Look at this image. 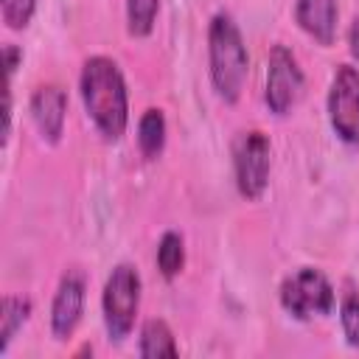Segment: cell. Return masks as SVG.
<instances>
[{"label": "cell", "mask_w": 359, "mask_h": 359, "mask_svg": "<svg viewBox=\"0 0 359 359\" xmlns=\"http://www.w3.org/2000/svg\"><path fill=\"white\" fill-rule=\"evenodd\" d=\"M65 112H67V93L59 84H42L34 90L31 118L48 143H59L65 132Z\"/></svg>", "instance_id": "obj_9"}, {"label": "cell", "mask_w": 359, "mask_h": 359, "mask_svg": "<svg viewBox=\"0 0 359 359\" xmlns=\"http://www.w3.org/2000/svg\"><path fill=\"white\" fill-rule=\"evenodd\" d=\"M140 356H177L180 348L174 342V334L165 320H149L140 328V342H137Z\"/></svg>", "instance_id": "obj_12"}, {"label": "cell", "mask_w": 359, "mask_h": 359, "mask_svg": "<svg viewBox=\"0 0 359 359\" xmlns=\"http://www.w3.org/2000/svg\"><path fill=\"white\" fill-rule=\"evenodd\" d=\"M3 56H6V76H8V81H11V76H14V70H17V62L22 59V50H20L17 45H6V48H3Z\"/></svg>", "instance_id": "obj_18"}, {"label": "cell", "mask_w": 359, "mask_h": 359, "mask_svg": "<svg viewBox=\"0 0 359 359\" xmlns=\"http://www.w3.org/2000/svg\"><path fill=\"white\" fill-rule=\"evenodd\" d=\"M137 306H140V275L132 264H118L109 272L104 283V294H101L104 325H107L109 339L121 342L129 337Z\"/></svg>", "instance_id": "obj_3"}, {"label": "cell", "mask_w": 359, "mask_h": 359, "mask_svg": "<svg viewBox=\"0 0 359 359\" xmlns=\"http://www.w3.org/2000/svg\"><path fill=\"white\" fill-rule=\"evenodd\" d=\"M160 11V0H126V28L132 36H149Z\"/></svg>", "instance_id": "obj_15"}, {"label": "cell", "mask_w": 359, "mask_h": 359, "mask_svg": "<svg viewBox=\"0 0 359 359\" xmlns=\"http://www.w3.org/2000/svg\"><path fill=\"white\" fill-rule=\"evenodd\" d=\"M34 8H36V0H0V14H3V22L14 31L25 28L34 17Z\"/></svg>", "instance_id": "obj_16"}, {"label": "cell", "mask_w": 359, "mask_h": 359, "mask_svg": "<svg viewBox=\"0 0 359 359\" xmlns=\"http://www.w3.org/2000/svg\"><path fill=\"white\" fill-rule=\"evenodd\" d=\"M303 93V70L286 45H272L266 59V104L275 115H286Z\"/></svg>", "instance_id": "obj_6"}, {"label": "cell", "mask_w": 359, "mask_h": 359, "mask_svg": "<svg viewBox=\"0 0 359 359\" xmlns=\"http://www.w3.org/2000/svg\"><path fill=\"white\" fill-rule=\"evenodd\" d=\"M294 20L311 39L331 45L337 36V0H297Z\"/></svg>", "instance_id": "obj_10"}, {"label": "cell", "mask_w": 359, "mask_h": 359, "mask_svg": "<svg viewBox=\"0 0 359 359\" xmlns=\"http://www.w3.org/2000/svg\"><path fill=\"white\" fill-rule=\"evenodd\" d=\"M182 264H185V241L180 233L168 230L163 233L160 238V247H157V266L163 272V278H177L182 272Z\"/></svg>", "instance_id": "obj_14"}, {"label": "cell", "mask_w": 359, "mask_h": 359, "mask_svg": "<svg viewBox=\"0 0 359 359\" xmlns=\"http://www.w3.org/2000/svg\"><path fill=\"white\" fill-rule=\"evenodd\" d=\"M79 87H81L87 115L93 118L95 129L107 140H118L129 123L126 81H123L118 65L107 56H90L81 67Z\"/></svg>", "instance_id": "obj_1"}, {"label": "cell", "mask_w": 359, "mask_h": 359, "mask_svg": "<svg viewBox=\"0 0 359 359\" xmlns=\"http://www.w3.org/2000/svg\"><path fill=\"white\" fill-rule=\"evenodd\" d=\"M137 146H140V154L146 160H154L163 154V146H165V118H163V109H146L140 115V123H137Z\"/></svg>", "instance_id": "obj_11"}, {"label": "cell", "mask_w": 359, "mask_h": 359, "mask_svg": "<svg viewBox=\"0 0 359 359\" xmlns=\"http://www.w3.org/2000/svg\"><path fill=\"white\" fill-rule=\"evenodd\" d=\"M328 118L334 132L345 143L359 146V70L351 65H339L334 73L328 93Z\"/></svg>", "instance_id": "obj_7"}, {"label": "cell", "mask_w": 359, "mask_h": 359, "mask_svg": "<svg viewBox=\"0 0 359 359\" xmlns=\"http://www.w3.org/2000/svg\"><path fill=\"white\" fill-rule=\"evenodd\" d=\"M339 320H342V331H345V339L359 348V297L356 294H348L339 306Z\"/></svg>", "instance_id": "obj_17"}, {"label": "cell", "mask_w": 359, "mask_h": 359, "mask_svg": "<svg viewBox=\"0 0 359 359\" xmlns=\"http://www.w3.org/2000/svg\"><path fill=\"white\" fill-rule=\"evenodd\" d=\"M31 314V300L22 294H6L0 303V353L8 351V342L22 328V323Z\"/></svg>", "instance_id": "obj_13"}, {"label": "cell", "mask_w": 359, "mask_h": 359, "mask_svg": "<svg viewBox=\"0 0 359 359\" xmlns=\"http://www.w3.org/2000/svg\"><path fill=\"white\" fill-rule=\"evenodd\" d=\"M233 165H236V185L244 199H258L269 182L272 168V143L264 132L252 129L244 132L236 140L233 149Z\"/></svg>", "instance_id": "obj_5"}, {"label": "cell", "mask_w": 359, "mask_h": 359, "mask_svg": "<svg viewBox=\"0 0 359 359\" xmlns=\"http://www.w3.org/2000/svg\"><path fill=\"white\" fill-rule=\"evenodd\" d=\"M334 286L320 269L311 266L297 269L280 283V306L297 320L328 314L334 309Z\"/></svg>", "instance_id": "obj_4"}, {"label": "cell", "mask_w": 359, "mask_h": 359, "mask_svg": "<svg viewBox=\"0 0 359 359\" xmlns=\"http://www.w3.org/2000/svg\"><path fill=\"white\" fill-rule=\"evenodd\" d=\"M81 309H84V278L81 272L73 269L59 280L50 306V331L56 339H67L76 331L81 320Z\"/></svg>", "instance_id": "obj_8"}, {"label": "cell", "mask_w": 359, "mask_h": 359, "mask_svg": "<svg viewBox=\"0 0 359 359\" xmlns=\"http://www.w3.org/2000/svg\"><path fill=\"white\" fill-rule=\"evenodd\" d=\"M348 48H351V53H353V59H359V17L351 22V28H348Z\"/></svg>", "instance_id": "obj_19"}, {"label": "cell", "mask_w": 359, "mask_h": 359, "mask_svg": "<svg viewBox=\"0 0 359 359\" xmlns=\"http://www.w3.org/2000/svg\"><path fill=\"white\" fill-rule=\"evenodd\" d=\"M208 59H210V81L219 98L227 104L238 101L247 81V70H250V56H247V45L241 39L238 25L224 11L210 20Z\"/></svg>", "instance_id": "obj_2"}]
</instances>
